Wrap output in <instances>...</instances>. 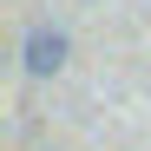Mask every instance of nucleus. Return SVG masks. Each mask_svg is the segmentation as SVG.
I'll return each mask as SVG.
<instances>
[{"label": "nucleus", "mask_w": 151, "mask_h": 151, "mask_svg": "<svg viewBox=\"0 0 151 151\" xmlns=\"http://www.w3.org/2000/svg\"><path fill=\"white\" fill-rule=\"evenodd\" d=\"M66 53H72V46H66L59 27H33L27 40H20V66H27L33 79H53V72L66 66Z\"/></svg>", "instance_id": "nucleus-1"}]
</instances>
